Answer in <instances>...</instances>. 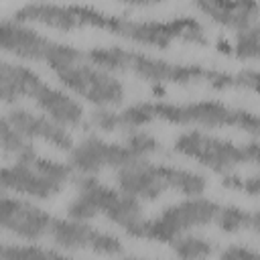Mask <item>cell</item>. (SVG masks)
I'll return each instance as SVG.
<instances>
[{
    "mask_svg": "<svg viewBox=\"0 0 260 260\" xmlns=\"http://www.w3.org/2000/svg\"><path fill=\"white\" fill-rule=\"evenodd\" d=\"M85 61L108 69L112 73L124 71L132 73L134 77H140L154 85L165 83H177V85H189V83H205L213 89H258V71L254 67H244L236 73L209 69L203 65H183L173 63L160 57H152L148 53L126 49V47H93L89 51H83Z\"/></svg>",
    "mask_w": 260,
    "mask_h": 260,
    "instance_id": "6da1fadb",
    "label": "cell"
},
{
    "mask_svg": "<svg viewBox=\"0 0 260 260\" xmlns=\"http://www.w3.org/2000/svg\"><path fill=\"white\" fill-rule=\"evenodd\" d=\"M162 120L175 126L189 128H238L254 138L258 136V116L244 108L228 106L219 100H199L187 104H171V102H138L120 110V124L124 130L144 128L146 124Z\"/></svg>",
    "mask_w": 260,
    "mask_h": 260,
    "instance_id": "7a4b0ae2",
    "label": "cell"
},
{
    "mask_svg": "<svg viewBox=\"0 0 260 260\" xmlns=\"http://www.w3.org/2000/svg\"><path fill=\"white\" fill-rule=\"evenodd\" d=\"M116 185L122 193H128L140 201H154L167 191H175L183 197L203 195L207 189V179L189 169L154 165L148 158H140L116 169Z\"/></svg>",
    "mask_w": 260,
    "mask_h": 260,
    "instance_id": "3957f363",
    "label": "cell"
},
{
    "mask_svg": "<svg viewBox=\"0 0 260 260\" xmlns=\"http://www.w3.org/2000/svg\"><path fill=\"white\" fill-rule=\"evenodd\" d=\"M175 152L199 162L201 167L209 169L215 175L234 173L238 167L256 162L260 144L256 138H252L246 144H236L232 140L207 134L199 128H191L181 132L173 142Z\"/></svg>",
    "mask_w": 260,
    "mask_h": 260,
    "instance_id": "277c9868",
    "label": "cell"
},
{
    "mask_svg": "<svg viewBox=\"0 0 260 260\" xmlns=\"http://www.w3.org/2000/svg\"><path fill=\"white\" fill-rule=\"evenodd\" d=\"M108 32L122 37L140 47L167 49L175 41L191 43V45H207L209 39L199 20L193 16H177L171 20H132L110 14Z\"/></svg>",
    "mask_w": 260,
    "mask_h": 260,
    "instance_id": "5b68a950",
    "label": "cell"
},
{
    "mask_svg": "<svg viewBox=\"0 0 260 260\" xmlns=\"http://www.w3.org/2000/svg\"><path fill=\"white\" fill-rule=\"evenodd\" d=\"M217 209H219V203L205 195L183 197L181 201L169 205L156 217L146 221L144 240L169 244L187 232L213 223Z\"/></svg>",
    "mask_w": 260,
    "mask_h": 260,
    "instance_id": "8992f818",
    "label": "cell"
},
{
    "mask_svg": "<svg viewBox=\"0 0 260 260\" xmlns=\"http://www.w3.org/2000/svg\"><path fill=\"white\" fill-rule=\"evenodd\" d=\"M55 77L67 91H71L75 98L89 102L91 106L118 108L126 98V87L116 77V73L85 61V57L57 71Z\"/></svg>",
    "mask_w": 260,
    "mask_h": 260,
    "instance_id": "52a82bcc",
    "label": "cell"
},
{
    "mask_svg": "<svg viewBox=\"0 0 260 260\" xmlns=\"http://www.w3.org/2000/svg\"><path fill=\"white\" fill-rule=\"evenodd\" d=\"M53 248L59 252H93L100 256H122L124 244L118 236L93 228L89 221L73 217H53L49 228Z\"/></svg>",
    "mask_w": 260,
    "mask_h": 260,
    "instance_id": "ba28073f",
    "label": "cell"
},
{
    "mask_svg": "<svg viewBox=\"0 0 260 260\" xmlns=\"http://www.w3.org/2000/svg\"><path fill=\"white\" fill-rule=\"evenodd\" d=\"M136 158L124 142H110L100 134H87L69 148L67 165L75 175H98L104 169H120Z\"/></svg>",
    "mask_w": 260,
    "mask_h": 260,
    "instance_id": "9c48e42d",
    "label": "cell"
},
{
    "mask_svg": "<svg viewBox=\"0 0 260 260\" xmlns=\"http://www.w3.org/2000/svg\"><path fill=\"white\" fill-rule=\"evenodd\" d=\"M53 215L41 205L24 199L0 195V232H10L22 242H39L49 236Z\"/></svg>",
    "mask_w": 260,
    "mask_h": 260,
    "instance_id": "30bf717a",
    "label": "cell"
},
{
    "mask_svg": "<svg viewBox=\"0 0 260 260\" xmlns=\"http://www.w3.org/2000/svg\"><path fill=\"white\" fill-rule=\"evenodd\" d=\"M55 41L35 28V24L0 18V53L24 63H45Z\"/></svg>",
    "mask_w": 260,
    "mask_h": 260,
    "instance_id": "8fae6325",
    "label": "cell"
},
{
    "mask_svg": "<svg viewBox=\"0 0 260 260\" xmlns=\"http://www.w3.org/2000/svg\"><path fill=\"white\" fill-rule=\"evenodd\" d=\"M65 187V183L41 173L32 160H12L10 165H0V189L4 193L28 199H53Z\"/></svg>",
    "mask_w": 260,
    "mask_h": 260,
    "instance_id": "7c38bea8",
    "label": "cell"
},
{
    "mask_svg": "<svg viewBox=\"0 0 260 260\" xmlns=\"http://www.w3.org/2000/svg\"><path fill=\"white\" fill-rule=\"evenodd\" d=\"M6 118L30 142L41 140V142H47L49 146H53L57 150H63V152H69V148L75 142L71 130H67L61 124L53 122L43 112L39 114V112H32L28 108H18L16 106V108L6 112Z\"/></svg>",
    "mask_w": 260,
    "mask_h": 260,
    "instance_id": "4fadbf2b",
    "label": "cell"
},
{
    "mask_svg": "<svg viewBox=\"0 0 260 260\" xmlns=\"http://www.w3.org/2000/svg\"><path fill=\"white\" fill-rule=\"evenodd\" d=\"M30 100L35 102V106L45 116H49L53 122L61 124L67 130H75V128L85 126V114L87 112H85L83 104L67 89H59V87H53V85L43 81Z\"/></svg>",
    "mask_w": 260,
    "mask_h": 260,
    "instance_id": "5bb4252c",
    "label": "cell"
},
{
    "mask_svg": "<svg viewBox=\"0 0 260 260\" xmlns=\"http://www.w3.org/2000/svg\"><path fill=\"white\" fill-rule=\"evenodd\" d=\"M75 197L67 205V217L91 221L98 215H104V211L110 207L114 197L118 195V189L104 185L98 181L95 175H75Z\"/></svg>",
    "mask_w": 260,
    "mask_h": 260,
    "instance_id": "9a60e30c",
    "label": "cell"
},
{
    "mask_svg": "<svg viewBox=\"0 0 260 260\" xmlns=\"http://www.w3.org/2000/svg\"><path fill=\"white\" fill-rule=\"evenodd\" d=\"M193 4L211 22L234 32L258 24V0H193Z\"/></svg>",
    "mask_w": 260,
    "mask_h": 260,
    "instance_id": "2e32d148",
    "label": "cell"
},
{
    "mask_svg": "<svg viewBox=\"0 0 260 260\" xmlns=\"http://www.w3.org/2000/svg\"><path fill=\"white\" fill-rule=\"evenodd\" d=\"M43 77L28 65L0 57V104H16L22 98H32Z\"/></svg>",
    "mask_w": 260,
    "mask_h": 260,
    "instance_id": "e0dca14e",
    "label": "cell"
},
{
    "mask_svg": "<svg viewBox=\"0 0 260 260\" xmlns=\"http://www.w3.org/2000/svg\"><path fill=\"white\" fill-rule=\"evenodd\" d=\"M104 217H108V221H112L114 225H118L122 232H126L130 238H138L144 240V232H146V217H144V209H142V201L122 193L118 189V195L114 197V201L110 203V207L104 211Z\"/></svg>",
    "mask_w": 260,
    "mask_h": 260,
    "instance_id": "ac0fdd59",
    "label": "cell"
},
{
    "mask_svg": "<svg viewBox=\"0 0 260 260\" xmlns=\"http://www.w3.org/2000/svg\"><path fill=\"white\" fill-rule=\"evenodd\" d=\"M213 223L225 234H236V232H256L258 234L260 215H258V211H248L238 205H219Z\"/></svg>",
    "mask_w": 260,
    "mask_h": 260,
    "instance_id": "d6986e66",
    "label": "cell"
},
{
    "mask_svg": "<svg viewBox=\"0 0 260 260\" xmlns=\"http://www.w3.org/2000/svg\"><path fill=\"white\" fill-rule=\"evenodd\" d=\"M0 152L10 160H30L37 154V148L26 140L6 118L0 114Z\"/></svg>",
    "mask_w": 260,
    "mask_h": 260,
    "instance_id": "ffe728a7",
    "label": "cell"
},
{
    "mask_svg": "<svg viewBox=\"0 0 260 260\" xmlns=\"http://www.w3.org/2000/svg\"><path fill=\"white\" fill-rule=\"evenodd\" d=\"M228 53L240 61H256L260 55V28H258V24L236 30L234 41L228 45Z\"/></svg>",
    "mask_w": 260,
    "mask_h": 260,
    "instance_id": "44dd1931",
    "label": "cell"
},
{
    "mask_svg": "<svg viewBox=\"0 0 260 260\" xmlns=\"http://www.w3.org/2000/svg\"><path fill=\"white\" fill-rule=\"evenodd\" d=\"M63 252L57 248H45L39 246L37 242H26V244H2L0 258L6 260H45V258H61Z\"/></svg>",
    "mask_w": 260,
    "mask_h": 260,
    "instance_id": "7402d4cb",
    "label": "cell"
},
{
    "mask_svg": "<svg viewBox=\"0 0 260 260\" xmlns=\"http://www.w3.org/2000/svg\"><path fill=\"white\" fill-rule=\"evenodd\" d=\"M175 256L179 258H207L213 254V244L201 236H195L191 232L175 238L173 242L167 244Z\"/></svg>",
    "mask_w": 260,
    "mask_h": 260,
    "instance_id": "603a6c76",
    "label": "cell"
},
{
    "mask_svg": "<svg viewBox=\"0 0 260 260\" xmlns=\"http://www.w3.org/2000/svg\"><path fill=\"white\" fill-rule=\"evenodd\" d=\"M85 128L95 130V132H104V134H112L116 130H122L120 112L116 108H110V106H93V110L85 114Z\"/></svg>",
    "mask_w": 260,
    "mask_h": 260,
    "instance_id": "cb8c5ba5",
    "label": "cell"
},
{
    "mask_svg": "<svg viewBox=\"0 0 260 260\" xmlns=\"http://www.w3.org/2000/svg\"><path fill=\"white\" fill-rule=\"evenodd\" d=\"M124 144L128 146V150L136 156V158H148L156 152H160V142L146 130L142 128H130L126 132V138H124Z\"/></svg>",
    "mask_w": 260,
    "mask_h": 260,
    "instance_id": "d4e9b609",
    "label": "cell"
},
{
    "mask_svg": "<svg viewBox=\"0 0 260 260\" xmlns=\"http://www.w3.org/2000/svg\"><path fill=\"white\" fill-rule=\"evenodd\" d=\"M256 256H258V252L244 244H230L228 248H223L219 252V258H234V260H252Z\"/></svg>",
    "mask_w": 260,
    "mask_h": 260,
    "instance_id": "484cf974",
    "label": "cell"
},
{
    "mask_svg": "<svg viewBox=\"0 0 260 260\" xmlns=\"http://www.w3.org/2000/svg\"><path fill=\"white\" fill-rule=\"evenodd\" d=\"M242 191H244L246 195H250V197H258V193H260V177H258V175L244 177Z\"/></svg>",
    "mask_w": 260,
    "mask_h": 260,
    "instance_id": "4316f807",
    "label": "cell"
},
{
    "mask_svg": "<svg viewBox=\"0 0 260 260\" xmlns=\"http://www.w3.org/2000/svg\"><path fill=\"white\" fill-rule=\"evenodd\" d=\"M120 2L130 4V6H142V8H146V6H156V4H162V2H167V0H120Z\"/></svg>",
    "mask_w": 260,
    "mask_h": 260,
    "instance_id": "83f0119b",
    "label": "cell"
},
{
    "mask_svg": "<svg viewBox=\"0 0 260 260\" xmlns=\"http://www.w3.org/2000/svg\"><path fill=\"white\" fill-rule=\"evenodd\" d=\"M2 193H4V191H2V189H0V195H2Z\"/></svg>",
    "mask_w": 260,
    "mask_h": 260,
    "instance_id": "f1b7e54d",
    "label": "cell"
},
{
    "mask_svg": "<svg viewBox=\"0 0 260 260\" xmlns=\"http://www.w3.org/2000/svg\"><path fill=\"white\" fill-rule=\"evenodd\" d=\"M0 250H2V244H0Z\"/></svg>",
    "mask_w": 260,
    "mask_h": 260,
    "instance_id": "f546056e",
    "label": "cell"
}]
</instances>
